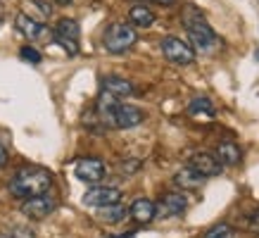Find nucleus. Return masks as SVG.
I'll return each mask as SVG.
<instances>
[{
  "instance_id": "39448f33",
  "label": "nucleus",
  "mask_w": 259,
  "mask_h": 238,
  "mask_svg": "<svg viewBox=\"0 0 259 238\" xmlns=\"http://www.w3.org/2000/svg\"><path fill=\"white\" fill-rule=\"evenodd\" d=\"M162 55L171 64H179V67H188V64L195 62V50H193V46L186 43V41L176 38V36L162 38Z\"/></svg>"
},
{
  "instance_id": "9b49d317",
  "label": "nucleus",
  "mask_w": 259,
  "mask_h": 238,
  "mask_svg": "<svg viewBox=\"0 0 259 238\" xmlns=\"http://www.w3.org/2000/svg\"><path fill=\"white\" fill-rule=\"evenodd\" d=\"M186 207H188V198L183 193H166L164 198L155 205V210H157V217L169 219V217H181L186 212Z\"/></svg>"
},
{
  "instance_id": "7ed1b4c3",
  "label": "nucleus",
  "mask_w": 259,
  "mask_h": 238,
  "mask_svg": "<svg viewBox=\"0 0 259 238\" xmlns=\"http://www.w3.org/2000/svg\"><path fill=\"white\" fill-rule=\"evenodd\" d=\"M136 41H138V33L131 24H110L107 29H105V36H102V46L107 53H126V50H131L136 46Z\"/></svg>"
},
{
  "instance_id": "6e6552de",
  "label": "nucleus",
  "mask_w": 259,
  "mask_h": 238,
  "mask_svg": "<svg viewBox=\"0 0 259 238\" xmlns=\"http://www.w3.org/2000/svg\"><path fill=\"white\" fill-rule=\"evenodd\" d=\"M74 174H76V179L79 181H86V183H98L105 179V174H107V167H105V162L98 157H81L79 162H76V167H74Z\"/></svg>"
},
{
  "instance_id": "f3484780",
  "label": "nucleus",
  "mask_w": 259,
  "mask_h": 238,
  "mask_svg": "<svg viewBox=\"0 0 259 238\" xmlns=\"http://www.w3.org/2000/svg\"><path fill=\"white\" fill-rule=\"evenodd\" d=\"M214 105L212 100H207V98H193L188 103V114L195 119H202V122H209L214 117Z\"/></svg>"
},
{
  "instance_id": "5701e85b",
  "label": "nucleus",
  "mask_w": 259,
  "mask_h": 238,
  "mask_svg": "<svg viewBox=\"0 0 259 238\" xmlns=\"http://www.w3.org/2000/svg\"><path fill=\"white\" fill-rule=\"evenodd\" d=\"M10 238H36V236H33L31 229H26V226H17V229L10 233Z\"/></svg>"
},
{
  "instance_id": "393cba45",
  "label": "nucleus",
  "mask_w": 259,
  "mask_h": 238,
  "mask_svg": "<svg viewBox=\"0 0 259 238\" xmlns=\"http://www.w3.org/2000/svg\"><path fill=\"white\" fill-rule=\"evenodd\" d=\"M5 162H8V150H5V145L0 143V167H5Z\"/></svg>"
},
{
  "instance_id": "1a4fd4ad",
  "label": "nucleus",
  "mask_w": 259,
  "mask_h": 238,
  "mask_svg": "<svg viewBox=\"0 0 259 238\" xmlns=\"http://www.w3.org/2000/svg\"><path fill=\"white\" fill-rule=\"evenodd\" d=\"M83 203L88 207H107V205H117L121 203V190L119 188H112V186H93V188L86 190L83 195Z\"/></svg>"
},
{
  "instance_id": "f8f14e48",
  "label": "nucleus",
  "mask_w": 259,
  "mask_h": 238,
  "mask_svg": "<svg viewBox=\"0 0 259 238\" xmlns=\"http://www.w3.org/2000/svg\"><path fill=\"white\" fill-rule=\"evenodd\" d=\"M197 174H202L204 179H212V176H219L221 169H224V165H221L219 160H217V155H212V152H195L193 157H190V165Z\"/></svg>"
},
{
  "instance_id": "4468645a",
  "label": "nucleus",
  "mask_w": 259,
  "mask_h": 238,
  "mask_svg": "<svg viewBox=\"0 0 259 238\" xmlns=\"http://www.w3.org/2000/svg\"><path fill=\"white\" fill-rule=\"evenodd\" d=\"M102 91L114 95V98H128V95H134L131 81L121 79V76H105L102 79Z\"/></svg>"
},
{
  "instance_id": "9d476101",
  "label": "nucleus",
  "mask_w": 259,
  "mask_h": 238,
  "mask_svg": "<svg viewBox=\"0 0 259 238\" xmlns=\"http://www.w3.org/2000/svg\"><path fill=\"white\" fill-rule=\"evenodd\" d=\"M55 207H57V200L53 198V195L43 193V195H36V198L24 200L22 212L26 214V217H31V219H46L48 214L55 212Z\"/></svg>"
},
{
  "instance_id": "f03ea898",
  "label": "nucleus",
  "mask_w": 259,
  "mask_h": 238,
  "mask_svg": "<svg viewBox=\"0 0 259 238\" xmlns=\"http://www.w3.org/2000/svg\"><path fill=\"white\" fill-rule=\"evenodd\" d=\"M53 186V174L48 169H40V167H26V169H19L12 181H10V193L19 200H29L36 198V195H43L48 193Z\"/></svg>"
},
{
  "instance_id": "0eeeda50",
  "label": "nucleus",
  "mask_w": 259,
  "mask_h": 238,
  "mask_svg": "<svg viewBox=\"0 0 259 238\" xmlns=\"http://www.w3.org/2000/svg\"><path fill=\"white\" fill-rule=\"evenodd\" d=\"M15 26L29 41H48V38H53V31L48 29L46 24L40 22V19H33V17H29L26 12H19V15L15 17Z\"/></svg>"
},
{
  "instance_id": "bb28decb",
  "label": "nucleus",
  "mask_w": 259,
  "mask_h": 238,
  "mask_svg": "<svg viewBox=\"0 0 259 238\" xmlns=\"http://www.w3.org/2000/svg\"><path fill=\"white\" fill-rule=\"evenodd\" d=\"M3 19H5V8H3V3H0V24H3Z\"/></svg>"
},
{
  "instance_id": "aec40b11",
  "label": "nucleus",
  "mask_w": 259,
  "mask_h": 238,
  "mask_svg": "<svg viewBox=\"0 0 259 238\" xmlns=\"http://www.w3.org/2000/svg\"><path fill=\"white\" fill-rule=\"evenodd\" d=\"M204 238H238V231L231 224H217L204 233Z\"/></svg>"
},
{
  "instance_id": "b1692460",
  "label": "nucleus",
  "mask_w": 259,
  "mask_h": 238,
  "mask_svg": "<svg viewBox=\"0 0 259 238\" xmlns=\"http://www.w3.org/2000/svg\"><path fill=\"white\" fill-rule=\"evenodd\" d=\"M247 226H250V231H254V233L259 231V207L250 214V219H247Z\"/></svg>"
},
{
  "instance_id": "a878e982",
  "label": "nucleus",
  "mask_w": 259,
  "mask_h": 238,
  "mask_svg": "<svg viewBox=\"0 0 259 238\" xmlns=\"http://www.w3.org/2000/svg\"><path fill=\"white\" fill-rule=\"evenodd\" d=\"M112 238H136L134 231H126V233H117V236H112Z\"/></svg>"
},
{
  "instance_id": "f257e3e1",
  "label": "nucleus",
  "mask_w": 259,
  "mask_h": 238,
  "mask_svg": "<svg viewBox=\"0 0 259 238\" xmlns=\"http://www.w3.org/2000/svg\"><path fill=\"white\" fill-rule=\"evenodd\" d=\"M98 114H100L102 124H107L112 129H134L138 124H143V119H145L141 107L119 103V98L105 93V91H102L100 100H98Z\"/></svg>"
},
{
  "instance_id": "c85d7f7f",
  "label": "nucleus",
  "mask_w": 259,
  "mask_h": 238,
  "mask_svg": "<svg viewBox=\"0 0 259 238\" xmlns=\"http://www.w3.org/2000/svg\"><path fill=\"white\" fill-rule=\"evenodd\" d=\"M55 3H57V5H69L71 0H55Z\"/></svg>"
},
{
  "instance_id": "4be33fe9",
  "label": "nucleus",
  "mask_w": 259,
  "mask_h": 238,
  "mask_svg": "<svg viewBox=\"0 0 259 238\" xmlns=\"http://www.w3.org/2000/svg\"><path fill=\"white\" fill-rule=\"evenodd\" d=\"M29 5H33V10H38L43 19H46V17H50V12H53V8L48 5L46 0H29Z\"/></svg>"
},
{
  "instance_id": "c756f323",
  "label": "nucleus",
  "mask_w": 259,
  "mask_h": 238,
  "mask_svg": "<svg viewBox=\"0 0 259 238\" xmlns=\"http://www.w3.org/2000/svg\"><path fill=\"white\" fill-rule=\"evenodd\" d=\"M0 238H10V233H3V231H0Z\"/></svg>"
},
{
  "instance_id": "423d86ee",
  "label": "nucleus",
  "mask_w": 259,
  "mask_h": 238,
  "mask_svg": "<svg viewBox=\"0 0 259 238\" xmlns=\"http://www.w3.org/2000/svg\"><path fill=\"white\" fill-rule=\"evenodd\" d=\"M53 38L55 43H60V48L67 50V55H76L79 53V38H81V29L74 19H60L57 26L53 29Z\"/></svg>"
},
{
  "instance_id": "412c9836",
  "label": "nucleus",
  "mask_w": 259,
  "mask_h": 238,
  "mask_svg": "<svg viewBox=\"0 0 259 238\" xmlns=\"http://www.w3.org/2000/svg\"><path fill=\"white\" fill-rule=\"evenodd\" d=\"M19 57H22V60H26L29 64H40V60H43V55H40L33 46H24L22 50H19Z\"/></svg>"
},
{
  "instance_id": "dca6fc26",
  "label": "nucleus",
  "mask_w": 259,
  "mask_h": 238,
  "mask_svg": "<svg viewBox=\"0 0 259 238\" xmlns=\"http://www.w3.org/2000/svg\"><path fill=\"white\" fill-rule=\"evenodd\" d=\"M204 181H207V179H204L202 174H197L193 167H183L179 174L174 176V183L183 190H195V188H200Z\"/></svg>"
},
{
  "instance_id": "7c9ffc66",
  "label": "nucleus",
  "mask_w": 259,
  "mask_h": 238,
  "mask_svg": "<svg viewBox=\"0 0 259 238\" xmlns=\"http://www.w3.org/2000/svg\"><path fill=\"white\" fill-rule=\"evenodd\" d=\"M254 60H257V62H259V50H257V53H254Z\"/></svg>"
},
{
  "instance_id": "ddd939ff",
  "label": "nucleus",
  "mask_w": 259,
  "mask_h": 238,
  "mask_svg": "<svg viewBox=\"0 0 259 238\" xmlns=\"http://www.w3.org/2000/svg\"><path fill=\"white\" fill-rule=\"evenodd\" d=\"M128 214H131L138 224H148V222H152V219L157 217V210H155V203H152V200L138 198V200H134V205H131Z\"/></svg>"
},
{
  "instance_id": "20e7f679",
  "label": "nucleus",
  "mask_w": 259,
  "mask_h": 238,
  "mask_svg": "<svg viewBox=\"0 0 259 238\" xmlns=\"http://www.w3.org/2000/svg\"><path fill=\"white\" fill-rule=\"evenodd\" d=\"M186 29H188V38H190V43H193V50H200V53H212L214 48L219 46V36L214 33V29L204 22L202 17H197V19H188Z\"/></svg>"
},
{
  "instance_id": "6ab92c4d",
  "label": "nucleus",
  "mask_w": 259,
  "mask_h": 238,
  "mask_svg": "<svg viewBox=\"0 0 259 238\" xmlns=\"http://www.w3.org/2000/svg\"><path fill=\"white\" fill-rule=\"evenodd\" d=\"M126 214H128V210H126L121 203H117V205H107V207H98V217L107 224H119Z\"/></svg>"
},
{
  "instance_id": "2eb2a0df",
  "label": "nucleus",
  "mask_w": 259,
  "mask_h": 238,
  "mask_svg": "<svg viewBox=\"0 0 259 238\" xmlns=\"http://www.w3.org/2000/svg\"><path fill=\"white\" fill-rule=\"evenodd\" d=\"M217 160H219L224 167H236V165H240V148H238L233 141H221L219 145H217Z\"/></svg>"
},
{
  "instance_id": "cd10ccee",
  "label": "nucleus",
  "mask_w": 259,
  "mask_h": 238,
  "mask_svg": "<svg viewBox=\"0 0 259 238\" xmlns=\"http://www.w3.org/2000/svg\"><path fill=\"white\" fill-rule=\"evenodd\" d=\"M155 3H159V5H171L174 0H155Z\"/></svg>"
},
{
  "instance_id": "a211bd4d",
  "label": "nucleus",
  "mask_w": 259,
  "mask_h": 238,
  "mask_svg": "<svg viewBox=\"0 0 259 238\" xmlns=\"http://www.w3.org/2000/svg\"><path fill=\"white\" fill-rule=\"evenodd\" d=\"M128 19H131V24H136V26L148 29V26L155 24V12L150 8H145V5H134L131 12H128Z\"/></svg>"
}]
</instances>
